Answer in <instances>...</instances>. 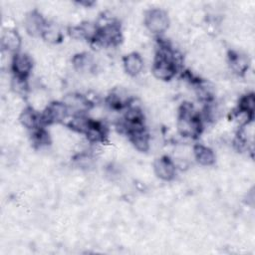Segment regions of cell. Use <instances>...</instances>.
Returning <instances> with one entry per match:
<instances>
[{"mask_svg":"<svg viewBox=\"0 0 255 255\" xmlns=\"http://www.w3.org/2000/svg\"><path fill=\"white\" fill-rule=\"evenodd\" d=\"M177 128L183 136L195 137L201 132V121L194 113L192 106L188 103L181 106L177 122Z\"/></svg>","mask_w":255,"mask_h":255,"instance_id":"obj_1","label":"cell"},{"mask_svg":"<svg viewBox=\"0 0 255 255\" xmlns=\"http://www.w3.org/2000/svg\"><path fill=\"white\" fill-rule=\"evenodd\" d=\"M176 72L173 53L168 47L161 46L158 55L152 66V73L155 78L163 81L170 80Z\"/></svg>","mask_w":255,"mask_h":255,"instance_id":"obj_2","label":"cell"},{"mask_svg":"<svg viewBox=\"0 0 255 255\" xmlns=\"http://www.w3.org/2000/svg\"><path fill=\"white\" fill-rule=\"evenodd\" d=\"M146 28L152 33L164 32L169 24L167 14L161 9H151L146 12L144 17Z\"/></svg>","mask_w":255,"mask_h":255,"instance_id":"obj_3","label":"cell"},{"mask_svg":"<svg viewBox=\"0 0 255 255\" xmlns=\"http://www.w3.org/2000/svg\"><path fill=\"white\" fill-rule=\"evenodd\" d=\"M68 109L64 103L54 102L50 104L41 116L42 124H53L59 123L66 119L68 115Z\"/></svg>","mask_w":255,"mask_h":255,"instance_id":"obj_4","label":"cell"},{"mask_svg":"<svg viewBox=\"0 0 255 255\" xmlns=\"http://www.w3.org/2000/svg\"><path fill=\"white\" fill-rule=\"evenodd\" d=\"M121 29L117 23H107L104 26L98 28V35L96 40L102 44L114 45L120 41Z\"/></svg>","mask_w":255,"mask_h":255,"instance_id":"obj_5","label":"cell"},{"mask_svg":"<svg viewBox=\"0 0 255 255\" xmlns=\"http://www.w3.org/2000/svg\"><path fill=\"white\" fill-rule=\"evenodd\" d=\"M32 69V61L24 53H16L12 60V70L16 77L27 78Z\"/></svg>","mask_w":255,"mask_h":255,"instance_id":"obj_6","label":"cell"},{"mask_svg":"<svg viewBox=\"0 0 255 255\" xmlns=\"http://www.w3.org/2000/svg\"><path fill=\"white\" fill-rule=\"evenodd\" d=\"M63 103L67 107L68 111H73L75 115H82V113L86 112L91 107L88 99L79 94H71L66 96Z\"/></svg>","mask_w":255,"mask_h":255,"instance_id":"obj_7","label":"cell"},{"mask_svg":"<svg viewBox=\"0 0 255 255\" xmlns=\"http://www.w3.org/2000/svg\"><path fill=\"white\" fill-rule=\"evenodd\" d=\"M153 167L155 174L163 180H170L175 174V164L167 156L157 158L154 161Z\"/></svg>","mask_w":255,"mask_h":255,"instance_id":"obj_8","label":"cell"},{"mask_svg":"<svg viewBox=\"0 0 255 255\" xmlns=\"http://www.w3.org/2000/svg\"><path fill=\"white\" fill-rule=\"evenodd\" d=\"M130 140L135 146L136 149L140 151H145L148 149L149 146V136L146 130L144 129L143 126L134 127L128 130Z\"/></svg>","mask_w":255,"mask_h":255,"instance_id":"obj_9","label":"cell"},{"mask_svg":"<svg viewBox=\"0 0 255 255\" xmlns=\"http://www.w3.org/2000/svg\"><path fill=\"white\" fill-rule=\"evenodd\" d=\"M25 28L27 32L33 36L42 34L45 26V21L43 17L37 12V11H32L30 12L26 18H25Z\"/></svg>","mask_w":255,"mask_h":255,"instance_id":"obj_10","label":"cell"},{"mask_svg":"<svg viewBox=\"0 0 255 255\" xmlns=\"http://www.w3.org/2000/svg\"><path fill=\"white\" fill-rule=\"evenodd\" d=\"M124 68L126 72L130 76L138 75L143 68V62L141 57L136 53H130L125 56Z\"/></svg>","mask_w":255,"mask_h":255,"instance_id":"obj_11","label":"cell"},{"mask_svg":"<svg viewBox=\"0 0 255 255\" xmlns=\"http://www.w3.org/2000/svg\"><path fill=\"white\" fill-rule=\"evenodd\" d=\"M19 121L20 123L27 128L30 129H36L40 128V125L42 124V120H41V116L38 115L33 109L31 108H27L25 109L20 117H19Z\"/></svg>","mask_w":255,"mask_h":255,"instance_id":"obj_12","label":"cell"},{"mask_svg":"<svg viewBox=\"0 0 255 255\" xmlns=\"http://www.w3.org/2000/svg\"><path fill=\"white\" fill-rule=\"evenodd\" d=\"M2 48L8 52L12 53H18L17 51L19 50L20 44H21V39L18 33L14 30H7L6 32L3 33L2 35Z\"/></svg>","mask_w":255,"mask_h":255,"instance_id":"obj_13","label":"cell"},{"mask_svg":"<svg viewBox=\"0 0 255 255\" xmlns=\"http://www.w3.org/2000/svg\"><path fill=\"white\" fill-rule=\"evenodd\" d=\"M196 160L202 165H211L215 160V155L212 149L202 144H197L193 148Z\"/></svg>","mask_w":255,"mask_h":255,"instance_id":"obj_14","label":"cell"},{"mask_svg":"<svg viewBox=\"0 0 255 255\" xmlns=\"http://www.w3.org/2000/svg\"><path fill=\"white\" fill-rule=\"evenodd\" d=\"M85 134L87 135V137L90 141L99 142V141L104 140L106 132H105V129L102 125H100L97 122L92 121L87 131L85 132Z\"/></svg>","mask_w":255,"mask_h":255,"instance_id":"obj_15","label":"cell"},{"mask_svg":"<svg viewBox=\"0 0 255 255\" xmlns=\"http://www.w3.org/2000/svg\"><path fill=\"white\" fill-rule=\"evenodd\" d=\"M230 63L233 70L238 74H243L248 69V59L239 54H232L230 56Z\"/></svg>","mask_w":255,"mask_h":255,"instance_id":"obj_16","label":"cell"},{"mask_svg":"<svg viewBox=\"0 0 255 255\" xmlns=\"http://www.w3.org/2000/svg\"><path fill=\"white\" fill-rule=\"evenodd\" d=\"M41 35L46 41L50 43H57L62 38L60 30L53 25H46Z\"/></svg>","mask_w":255,"mask_h":255,"instance_id":"obj_17","label":"cell"},{"mask_svg":"<svg viewBox=\"0 0 255 255\" xmlns=\"http://www.w3.org/2000/svg\"><path fill=\"white\" fill-rule=\"evenodd\" d=\"M74 66L78 70H88L92 67L93 65V60L88 54H80L77 55L74 60Z\"/></svg>","mask_w":255,"mask_h":255,"instance_id":"obj_18","label":"cell"},{"mask_svg":"<svg viewBox=\"0 0 255 255\" xmlns=\"http://www.w3.org/2000/svg\"><path fill=\"white\" fill-rule=\"evenodd\" d=\"M254 96L252 94L246 95L243 97L240 101L239 104V110L240 113H244L247 115L252 116L253 115V110H254Z\"/></svg>","mask_w":255,"mask_h":255,"instance_id":"obj_19","label":"cell"},{"mask_svg":"<svg viewBox=\"0 0 255 255\" xmlns=\"http://www.w3.org/2000/svg\"><path fill=\"white\" fill-rule=\"evenodd\" d=\"M33 141L35 144L42 146V145H46L49 143V134L46 130H44L43 128H39L34 129V133H33Z\"/></svg>","mask_w":255,"mask_h":255,"instance_id":"obj_20","label":"cell"},{"mask_svg":"<svg viewBox=\"0 0 255 255\" xmlns=\"http://www.w3.org/2000/svg\"><path fill=\"white\" fill-rule=\"evenodd\" d=\"M12 88L17 94H25L28 89L26 79L15 76L12 81Z\"/></svg>","mask_w":255,"mask_h":255,"instance_id":"obj_21","label":"cell"}]
</instances>
